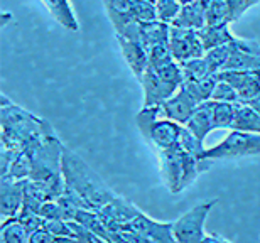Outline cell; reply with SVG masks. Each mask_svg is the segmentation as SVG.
<instances>
[{
	"label": "cell",
	"mask_w": 260,
	"mask_h": 243,
	"mask_svg": "<svg viewBox=\"0 0 260 243\" xmlns=\"http://www.w3.org/2000/svg\"><path fill=\"white\" fill-rule=\"evenodd\" d=\"M0 127H2L0 133L2 146L17 152L34 147L51 130H54L48 120L36 117L17 103L10 101L5 95H2V107H0Z\"/></svg>",
	"instance_id": "1"
},
{
	"label": "cell",
	"mask_w": 260,
	"mask_h": 243,
	"mask_svg": "<svg viewBox=\"0 0 260 243\" xmlns=\"http://www.w3.org/2000/svg\"><path fill=\"white\" fill-rule=\"evenodd\" d=\"M61 170L66 188L78 193L91 210H100L115 198L112 188L70 147H63Z\"/></svg>",
	"instance_id": "2"
},
{
	"label": "cell",
	"mask_w": 260,
	"mask_h": 243,
	"mask_svg": "<svg viewBox=\"0 0 260 243\" xmlns=\"http://www.w3.org/2000/svg\"><path fill=\"white\" fill-rule=\"evenodd\" d=\"M135 125L142 133L144 141L152 149H155V152L162 151V149L179 147L181 132H183L184 125L171 120V118L160 117L159 107L142 108L135 115Z\"/></svg>",
	"instance_id": "3"
},
{
	"label": "cell",
	"mask_w": 260,
	"mask_h": 243,
	"mask_svg": "<svg viewBox=\"0 0 260 243\" xmlns=\"http://www.w3.org/2000/svg\"><path fill=\"white\" fill-rule=\"evenodd\" d=\"M252 156H260V133L232 128L220 144L206 149L203 161H235Z\"/></svg>",
	"instance_id": "4"
},
{
	"label": "cell",
	"mask_w": 260,
	"mask_h": 243,
	"mask_svg": "<svg viewBox=\"0 0 260 243\" xmlns=\"http://www.w3.org/2000/svg\"><path fill=\"white\" fill-rule=\"evenodd\" d=\"M216 203H218L216 199L205 201V203L196 204L194 208L186 211L183 216H179V218L174 221V226H173L176 241L178 243H201L205 240L206 218Z\"/></svg>",
	"instance_id": "5"
},
{
	"label": "cell",
	"mask_w": 260,
	"mask_h": 243,
	"mask_svg": "<svg viewBox=\"0 0 260 243\" xmlns=\"http://www.w3.org/2000/svg\"><path fill=\"white\" fill-rule=\"evenodd\" d=\"M169 49L174 59L179 61V63L193 58H201L206 53L200 32L196 29L178 27V25L173 24H171L169 30Z\"/></svg>",
	"instance_id": "6"
},
{
	"label": "cell",
	"mask_w": 260,
	"mask_h": 243,
	"mask_svg": "<svg viewBox=\"0 0 260 243\" xmlns=\"http://www.w3.org/2000/svg\"><path fill=\"white\" fill-rule=\"evenodd\" d=\"M160 179L171 194L183 191V151L179 147H171L157 151Z\"/></svg>",
	"instance_id": "7"
},
{
	"label": "cell",
	"mask_w": 260,
	"mask_h": 243,
	"mask_svg": "<svg viewBox=\"0 0 260 243\" xmlns=\"http://www.w3.org/2000/svg\"><path fill=\"white\" fill-rule=\"evenodd\" d=\"M173 226L174 221H155L149 218L145 213H140L120 230L137 231V233L144 235L149 241L154 243H174L176 238L173 233Z\"/></svg>",
	"instance_id": "8"
},
{
	"label": "cell",
	"mask_w": 260,
	"mask_h": 243,
	"mask_svg": "<svg viewBox=\"0 0 260 243\" xmlns=\"http://www.w3.org/2000/svg\"><path fill=\"white\" fill-rule=\"evenodd\" d=\"M139 81H140V86H142V91H144L142 108L162 105L168 98H171L179 90L178 85L164 81L157 73H155L154 68H150V66L145 70V73L142 75V78Z\"/></svg>",
	"instance_id": "9"
},
{
	"label": "cell",
	"mask_w": 260,
	"mask_h": 243,
	"mask_svg": "<svg viewBox=\"0 0 260 243\" xmlns=\"http://www.w3.org/2000/svg\"><path fill=\"white\" fill-rule=\"evenodd\" d=\"M140 211L137 206L130 203L128 199L122 198V196H115L113 199H110L105 206H102L98 210V215L103 220V223L108 226V230H120L123 228L128 221H132L135 216L140 215Z\"/></svg>",
	"instance_id": "10"
},
{
	"label": "cell",
	"mask_w": 260,
	"mask_h": 243,
	"mask_svg": "<svg viewBox=\"0 0 260 243\" xmlns=\"http://www.w3.org/2000/svg\"><path fill=\"white\" fill-rule=\"evenodd\" d=\"M218 80L228 81L240 95L242 101H250L260 93V70H221L216 73Z\"/></svg>",
	"instance_id": "11"
},
{
	"label": "cell",
	"mask_w": 260,
	"mask_h": 243,
	"mask_svg": "<svg viewBox=\"0 0 260 243\" xmlns=\"http://www.w3.org/2000/svg\"><path fill=\"white\" fill-rule=\"evenodd\" d=\"M198 105H200V103H198L188 93V90L181 85L179 90L176 91L173 96L168 98L162 105H159V115L186 125V122L193 115V112L196 110Z\"/></svg>",
	"instance_id": "12"
},
{
	"label": "cell",
	"mask_w": 260,
	"mask_h": 243,
	"mask_svg": "<svg viewBox=\"0 0 260 243\" xmlns=\"http://www.w3.org/2000/svg\"><path fill=\"white\" fill-rule=\"evenodd\" d=\"M24 203V179H12L2 176L0 179V215L4 218H12L22 208Z\"/></svg>",
	"instance_id": "13"
},
{
	"label": "cell",
	"mask_w": 260,
	"mask_h": 243,
	"mask_svg": "<svg viewBox=\"0 0 260 243\" xmlns=\"http://www.w3.org/2000/svg\"><path fill=\"white\" fill-rule=\"evenodd\" d=\"M118 48L122 51V56L128 64L132 75L137 78V81L142 78L145 70L149 68V51L140 43H135L132 39H127L123 36H117Z\"/></svg>",
	"instance_id": "14"
},
{
	"label": "cell",
	"mask_w": 260,
	"mask_h": 243,
	"mask_svg": "<svg viewBox=\"0 0 260 243\" xmlns=\"http://www.w3.org/2000/svg\"><path fill=\"white\" fill-rule=\"evenodd\" d=\"M186 127L194 133L198 138L205 142V138L210 135V132L215 130V123H213V110H211V100H206L200 103L186 122Z\"/></svg>",
	"instance_id": "15"
},
{
	"label": "cell",
	"mask_w": 260,
	"mask_h": 243,
	"mask_svg": "<svg viewBox=\"0 0 260 243\" xmlns=\"http://www.w3.org/2000/svg\"><path fill=\"white\" fill-rule=\"evenodd\" d=\"M169 30L171 24L162 22V20H150V22H142V32H140V44L145 49H150L159 44H169Z\"/></svg>",
	"instance_id": "16"
},
{
	"label": "cell",
	"mask_w": 260,
	"mask_h": 243,
	"mask_svg": "<svg viewBox=\"0 0 260 243\" xmlns=\"http://www.w3.org/2000/svg\"><path fill=\"white\" fill-rule=\"evenodd\" d=\"M200 38L203 41L205 49L216 48L221 44H230L237 36L232 34L230 30V22H220V24H206L205 27L198 30Z\"/></svg>",
	"instance_id": "17"
},
{
	"label": "cell",
	"mask_w": 260,
	"mask_h": 243,
	"mask_svg": "<svg viewBox=\"0 0 260 243\" xmlns=\"http://www.w3.org/2000/svg\"><path fill=\"white\" fill-rule=\"evenodd\" d=\"M41 2H43L44 7L48 9L51 17H53L58 24L63 25L66 30H73V32H75V30L80 29L70 0H41Z\"/></svg>",
	"instance_id": "18"
},
{
	"label": "cell",
	"mask_w": 260,
	"mask_h": 243,
	"mask_svg": "<svg viewBox=\"0 0 260 243\" xmlns=\"http://www.w3.org/2000/svg\"><path fill=\"white\" fill-rule=\"evenodd\" d=\"M173 25L178 27H186V29H196L200 30L206 25V17H205V9L200 0H194L191 4H186L181 7V12L178 17L174 19Z\"/></svg>",
	"instance_id": "19"
},
{
	"label": "cell",
	"mask_w": 260,
	"mask_h": 243,
	"mask_svg": "<svg viewBox=\"0 0 260 243\" xmlns=\"http://www.w3.org/2000/svg\"><path fill=\"white\" fill-rule=\"evenodd\" d=\"M233 128L260 133V112L255 110L250 103L245 101L237 103V115H235Z\"/></svg>",
	"instance_id": "20"
},
{
	"label": "cell",
	"mask_w": 260,
	"mask_h": 243,
	"mask_svg": "<svg viewBox=\"0 0 260 243\" xmlns=\"http://www.w3.org/2000/svg\"><path fill=\"white\" fill-rule=\"evenodd\" d=\"M75 220L80 221L81 225H85L88 230H91L93 233H96L103 241H112V233L108 230V226L103 223V220L100 218L96 210L90 208H81L76 211Z\"/></svg>",
	"instance_id": "21"
},
{
	"label": "cell",
	"mask_w": 260,
	"mask_h": 243,
	"mask_svg": "<svg viewBox=\"0 0 260 243\" xmlns=\"http://www.w3.org/2000/svg\"><path fill=\"white\" fill-rule=\"evenodd\" d=\"M29 236V230L25 228L22 221H19L17 216L2 220V226H0V241L2 243H27Z\"/></svg>",
	"instance_id": "22"
},
{
	"label": "cell",
	"mask_w": 260,
	"mask_h": 243,
	"mask_svg": "<svg viewBox=\"0 0 260 243\" xmlns=\"http://www.w3.org/2000/svg\"><path fill=\"white\" fill-rule=\"evenodd\" d=\"M211 110L215 130H218V128H230L232 130L237 115V103L211 100Z\"/></svg>",
	"instance_id": "23"
},
{
	"label": "cell",
	"mask_w": 260,
	"mask_h": 243,
	"mask_svg": "<svg viewBox=\"0 0 260 243\" xmlns=\"http://www.w3.org/2000/svg\"><path fill=\"white\" fill-rule=\"evenodd\" d=\"M223 70H243V71L260 70V54L248 53V51L237 49L232 46V54Z\"/></svg>",
	"instance_id": "24"
},
{
	"label": "cell",
	"mask_w": 260,
	"mask_h": 243,
	"mask_svg": "<svg viewBox=\"0 0 260 243\" xmlns=\"http://www.w3.org/2000/svg\"><path fill=\"white\" fill-rule=\"evenodd\" d=\"M216 83H218V76L213 75L203 80H184L183 86L188 90V93L198 103H203L206 100H211V95H213V90H215Z\"/></svg>",
	"instance_id": "25"
},
{
	"label": "cell",
	"mask_w": 260,
	"mask_h": 243,
	"mask_svg": "<svg viewBox=\"0 0 260 243\" xmlns=\"http://www.w3.org/2000/svg\"><path fill=\"white\" fill-rule=\"evenodd\" d=\"M200 2L203 4V9H205L206 24L230 22L225 0H200Z\"/></svg>",
	"instance_id": "26"
},
{
	"label": "cell",
	"mask_w": 260,
	"mask_h": 243,
	"mask_svg": "<svg viewBox=\"0 0 260 243\" xmlns=\"http://www.w3.org/2000/svg\"><path fill=\"white\" fill-rule=\"evenodd\" d=\"M230 54H232V46L230 44H221V46H216V48L208 49L206 53L203 54V58L206 59L210 70L216 75L218 71H221L223 68H225Z\"/></svg>",
	"instance_id": "27"
},
{
	"label": "cell",
	"mask_w": 260,
	"mask_h": 243,
	"mask_svg": "<svg viewBox=\"0 0 260 243\" xmlns=\"http://www.w3.org/2000/svg\"><path fill=\"white\" fill-rule=\"evenodd\" d=\"M181 66H183L184 80H203V78H208V76L215 75L210 70V66H208L206 59L203 58V56L201 58H193V59L183 61Z\"/></svg>",
	"instance_id": "28"
},
{
	"label": "cell",
	"mask_w": 260,
	"mask_h": 243,
	"mask_svg": "<svg viewBox=\"0 0 260 243\" xmlns=\"http://www.w3.org/2000/svg\"><path fill=\"white\" fill-rule=\"evenodd\" d=\"M30 169H32V159H30V154L27 151H20L17 156H15L9 172L5 176H9V178H12V179H17V181L29 179Z\"/></svg>",
	"instance_id": "29"
},
{
	"label": "cell",
	"mask_w": 260,
	"mask_h": 243,
	"mask_svg": "<svg viewBox=\"0 0 260 243\" xmlns=\"http://www.w3.org/2000/svg\"><path fill=\"white\" fill-rule=\"evenodd\" d=\"M152 68V66H150ZM154 71L157 73L160 78L168 83H173V85H178L181 86L184 81V73H183V66H181L179 61H169V63L166 64H160L157 68H154Z\"/></svg>",
	"instance_id": "30"
},
{
	"label": "cell",
	"mask_w": 260,
	"mask_h": 243,
	"mask_svg": "<svg viewBox=\"0 0 260 243\" xmlns=\"http://www.w3.org/2000/svg\"><path fill=\"white\" fill-rule=\"evenodd\" d=\"M183 4L179 0H155V10H157V19L162 22L173 24L174 19L181 12Z\"/></svg>",
	"instance_id": "31"
},
{
	"label": "cell",
	"mask_w": 260,
	"mask_h": 243,
	"mask_svg": "<svg viewBox=\"0 0 260 243\" xmlns=\"http://www.w3.org/2000/svg\"><path fill=\"white\" fill-rule=\"evenodd\" d=\"M179 146H181V149H183V151L194 154V156H198L203 161V154H205L206 147L203 146L201 138H198L194 133L191 132L186 125L183 127V132H181V142H179Z\"/></svg>",
	"instance_id": "32"
},
{
	"label": "cell",
	"mask_w": 260,
	"mask_h": 243,
	"mask_svg": "<svg viewBox=\"0 0 260 243\" xmlns=\"http://www.w3.org/2000/svg\"><path fill=\"white\" fill-rule=\"evenodd\" d=\"M130 12L140 22H150V20H157V10L155 4L149 0H132V9Z\"/></svg>",
	"instance_id": "33"
},
{
	"label": "cell",
	"mask_w": 260,
	"mask_h": 243,
	"mask_svg": "<svg viewBox=\"0 0 260 243\" xmlns=\"http://www.w3.org/2000/svg\"><path fill=\"white\" fill-rule=\"evenodd\" d=\"M43 228H46L51 233L58 235L59 238H63V241H76L75 236H73V231L70 228V223L68 220H61V218H43Z\"/></svg>",
	"instance_id": "34"
},
{
	"label": "cell",
	"mask_w": 260,
	"mask_h": 243,
	"mask_svg": "<svg viewBox=\"0 0 260 243\" xmlns=\"http://www.w3.org/2000/svg\"><path fill=\"white\" fill-rule=\"evenodd\" d=\"M211 100H218V101H230V103H240L242 98L238 95V91L233 88L228 81L218 80L215 90H213Z\"/></svg>",
	"instance_id": "35"
},
{
	"label": "cell",
	"mask_w": 260,
	"mask_h": 243,
	"mask_svg": "<svg viewBox=\"0 0 260 243\" xmlns=\"http://www.w3.org/2000/svg\"><path fill=\"white\" fill-rule=\"evenodd\" d=\"M173 59L174 56L171 53L169 44H159L149 49V66H152V68H157V66L169 63Z\"/></svg>",
	"instance_id": "36"
},
{
	"label": "cell",
	"mask_w": 260,
	"mask_h": 243,
	"mask_svg": "<svg viewBox=\"0 0 260 243\" xmlns=\"http://www.w3.org/2000/svg\"><path fill=\"white\" fill-rule=\"evenodd\" d=\"M70 228L73 231V236H75L76 241H103L96 233H93L91 230H88L85 225H81L80 221L76 220H70Z\"/></svg>",
	"instance_id": "37"
},
{
	"label": "cell",
	"mask_w": 260,
	"mask_h": 243,
	"mask_svg": "<svg viewBox=\"0 0 260 243\" xmlns=\"http://www.w3.org/2000/svg\"><path fill=\"white\" fill-rule=\"evenodd\" d=\"M103 5H105L108 17L118 15V14H132L130 12V9H132V0H103Z\"/></svg>",
	"instance_id": "38"
},
{
	"label": "cell",
	"mask_w": 260,
	"mask_h": 243,
	"mask_svg": "<svg viewBox=\"0 0 260 243\" xmlns=\"http://www.w3.org/2000/svg\"><path fill=\"white\" fill-rule=\"evenodd\" d=\"M228 9V19L230 22L240 19V15L247 10V0H225Z\"/></svg>",
	"instance_id": "39"
},
{
	"label": "cell",
	"mask_w": 260,
	"mask_h": 243,
	"mask_svg": "<svg viewBox=\"0 0 260 243\" xmlns=\"http://www.w3.org/2000/svg\"><path fill=\"white\" fill-rule=\"evenodd\" d=\"M48 241H63V238H59L58 235L51 233V231L43 228V226L38 230H34L29 236V243H48Z\"/></svg>",
	"instance_id": "40"
},
{
	"label": "cell",
	"mask_w": 260,
	"mask_h": 243,
	"mask_svg": "<svg viewBox=\"0 0 260 243\" xmlns=\"http://www.w3.org/2000/svg\"><path fill=\"white\" fill-rule=\"evenodd\" d=\"M210 241H223V243H226L228 240L223 238V236H220V235H205V240H203V243H210Z\"/></svg>",
	"instance_id": "41"
},
{
	"label": "cell",
	"mask_w": 260,
	"mask_h": 243,
	"mask_svg": "<svg viewBox=\"0 0 260 243\" xmlns=\"http://www.w3.org/2000/svg\"><path fill=\"white\" fill-rule=\"evenodd\" d=\"M245 103H250V105H252L253 108H255V110H258V112H260V93H258V95H257L255 98H253V100L245 101Z\"/></svg>",
	"instance_id": "42"
},
{
	"label": "cell",
	"mask_w": 260,
	"mask_h": 243,
	"mask_svg": "<svg viewBox=\"0 0 260 243\" xmlns=\"http://www.w3.org/2000/svg\"><path fill=\"white\" fill-rule=\"evenodd\" d=\"M14 17L10 15L9 12H4L2 14V27H7V24H9V20H12Z\"/></svg>",
	"instance_id": "43"
},
{
	"label": "cell",
	"mask_w": 260,
	"mask_h": 243,
	"mask_svg": "<svg viewBox=\"0 0 260 243\" xmlns=\"http://www.w3.org/2000/svg\"><path fill=\"white\" fill-rule=\"evenodd\" d=\"M257 4H260V0H247V10L250 7H253V5H257Z\"/></svg>",
	"instance_id": "44"
},
{
	"label": "cell",
	"mask_w": 260,
	"mask_h": 243,
	"mask_svg": "<svg viewBox=\"0 0 260 243\" xmlns=\"http://www.w3.org/2000/svg\"><path fill=\"white\" fill-rule=\"evenodd\" d=\"M179 2L183 4V5H186V4H191V2H194V0H179Z\"/></svg>",
	"instance_id": "45"
},
{
	"label": "cell",
	"mask_w": 260,
	"mask_h": 243,
	"mask_svg": "<svg viewBox=\"0 0 260 243\" xmlns=\"http://www.w3.org/2000/svg\"><path fill=\"white\" fill-rule=\"evenodd\" d=\"M149 2H154L155 4V0H149Z\"/></svg>",
	"instance_id": "46"
}]
</instances>
